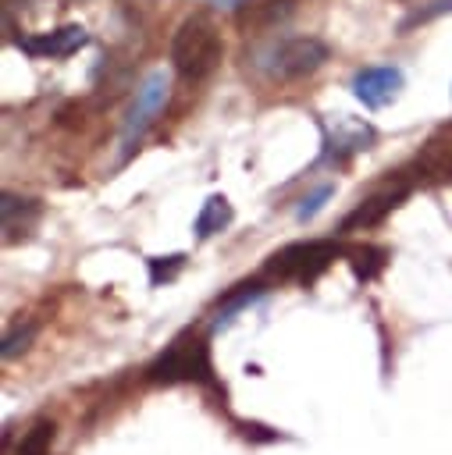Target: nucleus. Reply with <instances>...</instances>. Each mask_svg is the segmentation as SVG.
Returning <instances> with one entry per match:
<instances>
[{"label": "nucleus", "instance_id": "obj_8", "mask_svg": "<svg viewBox=\"0 0 452 455\" xmlns=\"http://www.w3.org/2000/svg\"><path fill=\"white\" fill-rule=\"evenodd\" d=\"M370 142H374V128L367 121L349 117V114H338L335 128H324V146H327V156H335V160L352 156L359 149H370Z\"/></svg>", "mask_w": 452, "mask_h": 455}, {"label": "nucleus", "instance_id": "obj_3", "mask_svg": "<svg viewBox=\"0 0 452 455\" xmlns=\"http://www.w3.org/2000/svg\"><path fill=\"white\" fill-rule=\"evenodd\" d=\"M335 256H342V245L338 242H327V238H313V242H295V245H285L281 252L270 256L267 270L281 281H295V284H313L331 263Z\"/></svg>", "mask_w": 452, "mask_h": 455}, {"label": "nucleus", "instance_id": "obj_4", "mask_svg": "<svg viewBox=\"0 0 452 455\" xmlns=\"http://www.w3.org/2000/svg\"><path fill=\"white\" fill-rule=\"evenodd\" d=\"M167 92H171V78H167L164 68L149 71V75L139 82L135 100H132V107H128V114H125V124H121V153H125V156L139 146V139L146 135V128L153 124V117L164 110Z\"/></svg>", "mask_w": 452, "mask_h": 455}, {"label": "nucleus", "instance_id": "obj_17", "mask_svg": "<svg viewBox=\"0 0 452 455\" xmlns=\"http://www.w3.org/2000/svg\"><path fill=\"white\" fill-rule=\"evenodd\" d=\"M32 334H36V327L28 323V327H21V331H11L7 334V341H4V359H14L28 341H32Z\"/></svg>", "mask_w": 452, "mask_h": 455}, {"label": "nucleus", "instance_id": "obj_15", "mask_svg": "<svg viewBox=\"0 0 452 455\" xmlns=\"http://www.w3.org/2000/svg\"><path fill=\"white\" fill-rule=\"evenodd\" d=\"M182 263H185L182 252H178V256H153V259H149V281H153V284L171 281V277L182 270Z\"/></svg>", "mask_w": 452, "mask_h": 455}, {"label": "nucleus", "instance_id": "obj_9", "mask_svg": "<svg viewBox=\"0 0 452 455\" xmlns=\"http://www.w3.org/2000/svg\"><path fill=\"white\" fill-rule=\"evenodd\" d=\"M43 217V206L39 199H21V196H4V242H18V238H28L36 231Z\"/></svg>", "mask_w": 452, "mask_h": 455}, {"label": "nucleus", "instance_id": "obj_10", "mask_svg": "<svg viewBox=\"0 0 452 455\" xmlns=\"http://www.w3.org/2000/svg\"><path fill=\"white\" fill-rule=\"evenodd\" d=\"M402 188H395V192H377V196H370L367 203H359L349 217H345V224H342V231H356V228H374V224H381L399 203H402Z\"/></svg>", "mask_w": 452, "mask_h": 455}, {"label": "nucleus", "instance_id": "obj_18", "mask_svg": "<svg viewBox=\"0 0 452 455\" xmlns=\"http://www.w3.org/2000/svg\"><path fill=\"white\" fill-rule=\"evenodd\" d=\"M210 4H217V7H235V4H242V0H210Z\"/></svg>", "mask_w": 452, "mask_h": 455}, {"label": "nucleus", "instance_id": "obj_16", "mask_svg": "<svg viewBox=\"0 0 452 455\" xmlns=\"http://www.w3.org/2000/svg\"><path fill=\"white\" fill-rule=\"evenodd\" d=\"M420 167L431 171V174L441 178V181H452V153H448V156H438L434 149H427L424 160H420Z\"/></svg>", "mask_w": 452, "mask_h": 455}, {"label": "nucleus", "instance_id": "obj_5", "mask_svg": "<svg viewBox=\"0 0 452 455\" xmlns=\"http://www.w3.org/2000/svg\"><path fill=\"white\" fill-rule=\"evenodd\" d=\"M324 60H327V46L320 39L292 36V39H281L267 50L263 68L270 78H303V75H313Z\"/></svg>", "mask_w": 452, "mask_h": 455}, {"label": "nucleus", "instance_id": "obj_2", "mask_svg": "<svg viewBox=\"0 0 452 455\" xmlns=\"http://www.w3.org/2000/svg\"><path fill=\"white\" fill-rule=\"evenodd\" d=\"M146 377L153 384H178V380H192V384H214V366H210V352L203 338L182 334L167 345V352H160L153 359V366L146 370Z\"/></svg>", "mask_w": 452, "mask_h": 455}, {"label": "nucleus", "instance_id": "obj_6", "mask_svg": "<svg viewBox=\"0 0 452 455\" xmlns=\"http://www.w3.org/2000/svg\"><path fill=\"white\" fill-rule=\"evenodd\" d=\"M402 71L399 68H391V64H374V68H363V71H356V78H352V96L363 103V107H370V110H381V107H388L399 92H402Z\"/></svg>", "mask_w": 452, "mask_h": 455}, {"label": "nucleus", "instance_id": "obj_13", "mask_svg": "<svg viewBox=\"0 0 452 455\" xmlns=\"http://www.w3.org/2000/svg\"><path fill=\"white\" fill-rule=\"evenodd\" d=\"M345 256H352V270H356V277L359 281H374L381 270H384V249H374V245H356V249H349Z\"/></svg>", "mask_w": 452, "mask_h": 455}, {"label": "nucleus", "instance_id": "obj_7", "mask_svg": "<svg viewBox=\"0 0 452 455\" xmlns=\"http://www.w3.org/2000/svg\"><path fill=\"white\" fill-rule=\"evenodd\" d=\"M85 43H89V36H85L82 25H61L53 32H39V36L18 39V50H25L28 57H71Z\"/></svg>", "mask_w": 452, "mask_h": 455}, {"label": "nucleus", "instance_id": "obj_12", "mask_svg": "<svg viewBox=\"0 0 452 455\" xmlns=\"http://www.w3.org/2000/svg\"><path fill=\"white\" fill-rule=\"evenodd\" d=\"M53 423L50 419H36L25 434H21V441H18V448L11 451V455H50V444H53Z\"/></svg>", "mask_w": 452, "mask_h": 455}, {"label": "nucleus", "instance_id": "obj_14", "mask_svg": "<svg viewBox=\"0 0 452 455\" xmlns=\"http://www.w3.org/2000/svg\"><path fill=\"white\" fill-rule=\"evenodd\" d=\"M331 192H335L331 185H317L310 196H303V199H299V206H295V217H299V220H313V217L324 210V203L331 199Z\"/></svg>", "mask_w": 452, "mask_h": 455}, {"label": "nucleus", "instance_id": "obj_11", "mask_svg": "<svg viewBox=\"0 0 452 455\" xmlns=\"http://www.w3.org/2000/svg\"><path fill=\"white\" fill-rule=\"evenodd\" d=\"M228 224H231V203L217 192V196H210V199L199 206V213H196V220H192V231H196V238H214V235H221Z\"/></svg>", "mask_w": 452, "mask_h": 455}, {"label": "nucleus", "instance_id": "obj_1", "mask_svg": "<svg viewBox=\"0 0 452 455\" xmlns=\"http://www.w3.org/2000/svg\"><path fill=\"white\" fill-rule=\"evenodd\" d=\"M221 64V32L206 14H189L171 39V68L185 82H203Z\"/></svg>", "mask_w": 452, "mask_h": 455}]
</instances>
